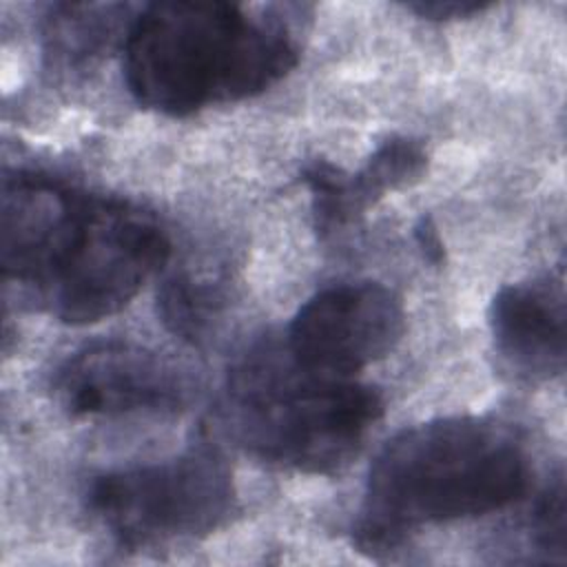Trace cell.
I'll return each instance as SVG.
<instances>
[{"label":"cell","mask_w":567,"mask_h":567,"mask_svg":"<svg viewBox=\"0 0 567 567\" xmlns=\"http://www.w3.org/2000/svg\"><path fill=\"white\" fill-rule=\"evenodd\" d=\"M270 9L182 0L144 7L122 44L131 95L182 117L270 89L299 60L286 16Z\"/></svg>","instance_id":"cell-3"},{"label":"cell","mask_w":567,"mask_h":567,"mask_svg":"<svg viewBox=\"0 0 567 567\" xmlns=\"http://www.w3.org/2000/svg\"><path fill=\"white\" fill-rule=\"evenodd\" d=\"M219 408L224 430L244 452L303 474L339 470L383 414L374 388L315 372L275 343L244 354Z\"/></svg>","instance_id":"cell-4"},{"label":"cell","mask_w":567,"mask_h":567,"mask_svg":"<svg viewBox=\"0 0 567 567\" xmlns=\"http://www.w3.org/2000/svg\"><path fill=\"white\" fill-rule=\"evenodd\" d=\"M162 321L184 339H204L213 317V295L190 277H173L159 292Z\"/></svg>","instance_id":"cell-11"},{"label":"cell","mask_w":567,"mask_h":567,"mask_svg":"<svg viewBox=\"0 0 567 567\" xmlns=\"http://www.w3.org/2000/svg\"><path fill=\"white\" fill-rule=\"evenodd\" d=\"M405 330L401 299L377 281L323 288L295 315L286 348L323 374L352 377L394 350Z\"/></svg>","instance_id":"cell-6"},{"label":"cell","mask_w":567,"mask_h":567,"mask_svg":"<svg viewBox=\"0 0 567 567\" xmlns=\"http://www.w3.org/2000/svg\"><path fill=\"white\" fill-rule=\"evenodd\" d=\"M534 543L545 560L563 563L567 547V518H565V481L558 474L543 492L534 509Z\"/></svg>","instance_id":"cell-12"},{"label":"cell","mask_w":567,"mask_h":567,"mask_svg":"<svg viewBox=\"0 0 567 567\" xmlns=\"http://www.w3.org/2000/svg\"><path fill=\"white\" fill-rule=\"evenodd\" d=\"M414 237H416V244H419L423 257H425L430 264H434V266L443 264V259H445L443 241H441V235H439L436 226H434L430 219L423 217V219L416 224Z\"/></svg>","instance_id":"cell-14"},{"label":"cell","mask_w":567,"mask_h":567,"mask_svg":"<svg viewBox=\"0 0 567 567\" xmlns=\"http://www.w3.org/2000/svg\"><path fill=\"white\" fill-rule=\"evenodd\" d=\"M527 485L529 458L512 427L478 416L419 423L377 454L352 540L363 554H388L425 525L503 509Z\"/></svg>","instance_id":"cell-2"},{"label":"cell","mask_w":567,"mask_h":567,"mask_svg":"<svg viewBox=\"0 0 567 567\" xmlns=\"http://www.w3.org/2000/svg\"><path fill=\"white\" fill-rule=\"evenodd\" d=\"M489 330L501 365L518 381L538 383L565 370V297L545 281L503 286L489 306Z\"/></svg>","instance_id":"cell-8"},{"label":"cell","mask_w":567,"mask_h":567,"mask_svg":"<svg viewBox=\"0 0 567 567\" xmlns=\"http://www.w3.org/2000/svg\"><path fill=\"white\" fill-rule=\"evenodd\" d=\"M489 4L485 2H410L408 9L430 20H454L470 18L474 13L485 11Z\"/></svg>","instance_id":"cell-13"},{"label":"cell","mask_w":567,"mask_h":567,"mask_svg":"<svg viewBox=\"0 0 567 567\" xmlns=\"http://www.w3.org/2000/svg\"><path fill=\"white\" fill-rule=\"evenodd\" d=\"M133 18L126 4H51L42 20L47 55L66 66L84 64L115 40L124 42Z\"/></svg>","instance_id":"cell-10"},{"label":"cell","mask_w":567,"mask_h":567,"mask_svg":"<svg viewBox=\"0 0 567 567\" xmlns=\"http://www.w3.org/2000/svg\"><path fill=\"white\" fill-rule=\"evenodd\" d=\"M53 392L71 416L162 414L184 408L193 379L173 359L142 346L111 341L69 357Z\"/></svg>","instance_id":"cell-7"},{"label":"cell","mask_w":567,"mask_h":567,"mask_svg":"<svg viewBox=\"0 0 567 567\" xmlns=\"http://www.w3.org/2000/svg\"><path fill=\"white\" fill-rule=\"evenodd\" d=\"M235 503L233 472L210 447L104 472L86 492L89 512L124 547L210 534L230 518Z\"/></svg>","instance_id":"cell-5"},{"label":"cell","mask_w":567,"mask_h":567,"mask_svg":"<svg viewBox=\"0 0 567 567\" xmlns=\"http://www.w3.org/2000/svg\"><path fill=\"white\" fill-rule=\"evenodd\" d=\"M0 217L4 279L64 323L115 315L171 255L151 213L33 171L4 175Z\"/></svg>","instance_id":"cell-1"},{"label":"cell","mask_w":567,"mask_h":567,"mask_svg":"<svg viewBox=\"0 0 567 567\" xmlns=\"http://www.w3.org/2000/svg\"><path fill=\"white\" fill-rule=\"evenodd\" d=\"M427 171V153L412 137L383 142L359 173H346L328 159L301 168V182L312 197L315 228L332 235L357 221L385 193L419 182Z\"/></svg>","instance_id":"cell-9"}]
</instances>
